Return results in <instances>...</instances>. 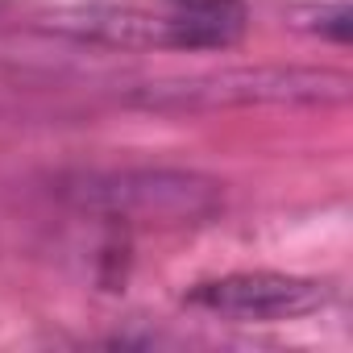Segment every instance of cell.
Masks as SVG:
<instances>
[{
	"label": "cell",
	"instance_id": "1",
	"mask_svg": "<svg viewBox=\"0 0 353 353\" xmlns=\"http://www.w3.org/2000/svg\"><path fill=\"white\" fill-rule=\"evenodd\" d=\"M63 200L79 212L141 225V229H174V225H200L221 212L225 183L200 170L179 166H121V170H79L63 179Z\"/></svg>",
	"mask_w": 353,
	"mask_h": 353
},
{
	"label": "cell",
	"instance_id": "2",
	"mask_svg": "<svg viewBox=\"0 0 353 353\" xmlns=\"http://www.w3.org/2000/svg\"><path fill=\"white\" fill-rule=\"evenodd\" d=\"M353 96V79L336 67H225L183 79H158L125 100L158 112H212V108H245V104H345Z\"/></svg>",
	"mask_w": 353,
	"mask_h": 353
},
{
	"label": "cell",
	"instance_id": "3",
	"mask_svg": "<svg viewBox=\"0 0 353 353\" xmlns=\"http://www.w3.org/2000/svg\"><path fill=\"white\" fill-rule=\"evenodd\" d=\"M188 303L225 320L270 324V320H299L307 312H320L328 303V287L316 279L279 274V270H241V274H225L192 287Z\"/></svg>",
	"mask_w": 353,
	"mask_h": 353
},
{
	"label": "cell",
	"instance_id": "4",
	"mask_svg": "<svg viewBox=\"0 0 353 353\" xmlns=\"http://www.w3.org/2000/svg\"><path fill=\"white\" fill-rule=\"evenodd\" d=\"M303 17H312V21H299V26L312 30V34H328L332 42H349V38H353V9H349V5L303 9Z\"/></svg>",
	"mask_w": 353,
	"mask_h": 353
}]
</instances>
